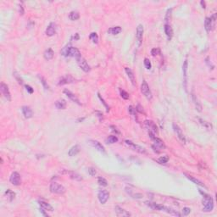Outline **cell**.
Here are the masks:
<instances>
[{
    "label": "cell",
    "instance_id": "1",
    "mask_svg": "<svg viewBox=\"0 0 217 217\" xmlns=\"http://www.w3.org/2000/svg\"><path fill=\"white\" fill-rule=\"evenodd\" d=\"M199 193L203 195V211L204 212H210L213 210L214 209V200L212 198V197L207 193L202 192L201 190H199Z\"/></svg>",
    "mask_w": 217,
    "mask_h": 217
},
{
    "label": "cell",
    "instance_id": "2",
    "mask_svg": "<svg viewBox=\"0 0 217 217\" xmlns=\"http://www.w3.org/2000/svg\"><path fill=\"white\" fill-rule=\"evenodd\" d=\"M61 54L63 56H65V57H74L75 59L79 58L81 56L80 51L77 49L76 48H74V47H71V46H66L65 48L62 49L61 51Z\"/></svg>",
    "mask_w": 217,
    "mask_h": 217
},
{
    "label": "cell",
    "instance_id": "3",
    "mask_svg": "<svg viewBox=\"0 0 217 217\" xmlns=\"http://www.w3.org/2000/svg\"><path fill=\"white\" fill-rule=\"evenodd\" d=\"M49 190L52 193H54V194H59V195H61V194H64L65 193L66 189L65 188L61 185V184H59L57 182H52L49 186Z\"/></svg>",
    "mask_w": 217,
    "mask_h": 217
},
{
    "label": "cell",
    "instance_id": "4",
    "mask_svg": "<svg viewBox=\"0 0 217 217\" xmlns=\"http://www.w3.org/2000/svg\"><path fill=\"white\" fill-rule=\"evenodd\" d=\"M216 14H214L211 17H206L205 21H204V26L206 31H211L216 25Z\"/></svg>",
    "mask_w": 217,
    "mask_h": 217
},
{
    "label": "cell",
    "instance_id": "5",
    "mask_svg": "<svg viewBox=\"0 0 217 217\" xmlns=\"http://www.w3.org/2000/svg\"><path fill=\"white\" fill-rule=\"evenodd\" d=\"M76 62H77V65H79V67L85 72H89L91 71V67L90 65H88V63L87 62V60L82 57H79L76 59Z\"/></svg>",
    "mask_w": 217,
    "mask_h": 217
},
{
    "label": "cell",
    "instance_id": "6",
    "mask_svg": "<svg viewBox=\"0 0 217 217\" xmlns=\"http://www.w3.org/2000/svg\"><path fill=\"white\" fill-rule=\"evenodd\" d=\"M141 92H142V93L144 95V97L147 99H148V100L152 99L153 95H152L151 90L149 88V86L148 85V83H147L146 81H143V82L141 84Z\"/></svg>",
    "mask_w": 217,
    "mask_h": 217
},
{
    "label": "cell",
    "instance_id": "7",
    "mask_svg": "<svg viewBox=\"0 0 217 217\" xmlns=\"http://www.w3.org/2000/svg\"><path fill=\"white\" fill-rule=\"evenodd\" d=\"M144 31V25H138V27H137V31H136V39H137V43H138V46H140L142 44Z\"/></svg>",
    "mask_w": 217,
    "mask_h": 217
},
{
    "label": "cell",
    "instance_id": "8",
    "mask_svg": "<svg viewBox=\"0 0 217 217\" xmlns=\"http://www.w3.org/2000/svg\"><path fill=\"white\" fill-rule=\"evenodd\" d=\"M9 182L14 185V186H20L21 184V175L15 171L11 174L10 177H9Z\"/></svg>",
    "mask_w": 217,
    "mask_h": 217
},
{
    "label": "cell",
    "instance_id": "9",
    "mask_svg": "<svg viewBox=\"0 0 217 217\" xmlns=\"http://www.w3.org/2000/svg\"><path fill=\"white\" fill-rule=\"evenodd\" d=\"M0 90H1L2 94L8 101H11V94H10V92H9V87L7 84H5L4 82H1Z\"/></svg>",
    "mask_w": 217,
    "mask_h": 217
},
{
    "label": "cell",
    "instance_id": "10",
    "mask_svg": "<svg viewBox=\"0 0 217 217\" xmlns=\"http://www.w3.org/2000/svg\"><path fill=\"white\" fill-rule=\"evenodd\" d=\"M173 129H174V131H175V132H176L177 138H179V140H180L182 144H186V138H185V136H184V134H183L182 129L180 128V126H179L178 125H176V124L174 123V124H173Z\"/></svg>",
    "mask_w": 217,
    "mask_h": 217
},
{
    "label": "cell",
    "instance_id": "11",
    "mask_svg": "<svg viewBox=\"0 0 217 217\" xmlns=\"http://www.w3.org/2000/svg\"><path fill=\"white\" fill-rule=\"evenodd\" d=\"M144 124L145 126H146V127L148 129V131H149L150 132L154 133V135H158V133H159L158 127H157L156 124H155L154 121L147 120V121H144Z\"/></svg>",
    "mask_w": 217,
    "mask_h": 217
},
{
    "label": "cell",
    "instance_id": "12",
    "mask_svg": "<svg viewBox=\"0 0 217 217\" xmlns=\"http://www.w3.org/2000/svg\"><path fill=\"white\" fill-rule=\"evenodd\" d=\"M110 198V193L107 190H100L97 193V198L100 204H104Z\"/></svg>",
    "mask_w": 217,
    "mask_h": 217
},
{
    "label": "cell",
    "instance_id": "13",
    "mask_svg": "<svg viewBox=\"0 0 217 217\" xmlns=\"http://www.w3.org/2000/svg\"><path fill=\"white\" fill-rule=\"evenodd\" d=\"M125 143H126V144L127 145L128 147H130L132 149H133V150H135V151H137V152H138L140 154H145L146 153V150H145L144 148H143V147L139 146V145L136 144H134V143H132V142H131L129 140H126Z\"/></svg>",
    "mask_w": 217,
    "mask_h": 217
},
{
    "label": "cell",
    "instance_id": "14",
    "mask_svg": "<svg viewBox=\"0 0 217 217\" xmlns=\"http://www.w3.org/2000/svg\"><path fill=\"white\" fill-rule=\"evenodd\" d=\"M74 81H75V79L71 75H65L59 79L58 84H59V86H63V85L72 83Z\"/></svg>",
    "mask_w": 217,
    "mask_h": 217
},
{
    "label": "cell",
    "instance_id": "15",
    "mask_svg": "<svg viewBox=\"0 0 217 217\" xmlns=\"http://www.w3.org/2000/svg\"><path fill=\"white\" fill-rule=\"evenodd\" d=\"M89 144L92 145L95 149H97V151H99L100 153H102V154H106V151H105L104 147L99 142H97L96 140H90V141H89Z\"/></svg>",
    "mask_w": 217,
    "mask_h": 217
},
{
    "label": "cell",
    "instance_id": "16",
    "mask_svg": "<svg viewBox=\"0 0 217 217\" xmlns=\"http://www.w3.org/2000/svg\"><path fill=\"white\" fill-rule=\"evenodd\" d=\"M64 93L66 95V96L68 97L71 101H73L74 103H77L78 105H81V103L80 102V100L78 99V97L75 96L73 93H71L70 90H68V89H65L64 90Z\"/></svg>",
    "mask_w": 217,
    "mask_h": 217
},
{
    "label": "cell",
    "instance_id": "17",
    "mask_svg": "<svg viewBox=\"0 0 217 217\" xmlns=\"http://www.w3.org/2000/svg\"><path fill=\"white\" fill-rule=\"evenodd\" d=\"M45 32H46V35L48 37H53L56 33V24L53 22H51L48 25Z\"/></svg>",
    "mask_w": 217,
    "mask_h": 217
},
{
    "label": "cell",
    "instance_id": "18",
    "mask_svg": "<svg viewBox=\"0 0 217 217\" xmlns=\"http://www.w3.org/2000/svg\"><path fill=\"white\" fill-rule=\"evenodd\" d=\"M125 71H126V75H127L129 80L131 81L132 84L133 86H136V78H135V75H134L133 71H132V69H130V68H128V67H126V68H125Z\"/></svg>",
    "mask_w": 217,
    "mask_h": 217
},
{
    "label": "cell",
    "instance_id": "19",
    "mask_svg": "<svg viewBox=\"0 0 217 217\" xmlns=\"http://www.w3.org/2000/svg\"><path fill=\"white\" fill-rule=\"evenodd\" d=\"M115 210H116V213L117 214V216H132L131 213L125 210L124 209H122L120 206H116Z\"/></svg>",
    "mask_w": 217,
    "mask_h": 217
},
{
    "label": "cell",
    "instance_id": "20",
    "mask_svg": "<svg viewBox=\"0 0 217 217\" xmlns=\"http://www.w3.org/2000/svg\"><path fill=\"white\" fill-rule=\"evenodd\" d=\"M164 29H165V33H166V35L168 40L170 41V40L172 38V37H173V30H172V27H171V25L170 24L166 23Z\"/></svg>",
    "mask_w": 217,
    "mask_h": 217
},
{
    "label": "cell",
    "instance_id": "21",
    "mask_svg": "<svg viewBox=\"0 0 217 217\" xmlns=\"http://www.w3.org/2000/svg\"><path fill=\"white\" fill-rule=\"evenodd\" d=\"M21 110H22V113H23L24 116L26 119H30V118L32 117L33 112H32V110H31V109L30 107H28V106H23Z\"/></svg>",
    "mask_w": 217,
    "mask_h": 217
},
{
    "label": "cell",
    "instance_id": "22",
    "mask_svg": "<svg viewBox=\"0 0 217 217\" xmlns=\"http://www.w3.org/2000/svg\"><path fill=\"white\" fill-rule=\"evenodd\" d=\"M66 174L70 176V178L71 179H72L74 181H77V182H80V181H81L82 180V177L78 174V173H76V172H75V171H71V170H68V171H66Z\"/></svg>",
    "mask_w": 217,
    "mask_h": 217
},
{
    "label": "cell",
    "instance_id": "23",
    "mask_svg": "<svg viewBox=\"0 0 217 217\" xmlns=\"http://www.w3.org/2000/svg\"><path fill=\"white\" fill-rule=\"evenodd\" d=\"M185 176H187V178L188 179H189L191 182H193V183H195L196 185H198V186H199V187H202V188H206V186L200 181V180H198V179H197V178H195L194 176H190V175H187V174H185Z\"/></svg>",
    "mask_w": 217,
    "mask_h": 217
},
{
    "label": "cell",
    "instance_id": "24",
    "mask_svg": "<svg viewBox=\"0 0 217 217\" xmlns=\"http://www.w3.org/2000/svg\"><path fill=\"white\" fill-rule=\"evenodd\" d=\"M192 100H193V103H194V105H195L196 110H197L198 112H201V111H202V104H201V103L199 102V100L198 99L197 96H196L193 93H192Z\"/></svg>",
    "mask_w": 217,
    "mask_h": 217
},
{
    "label": "cell",
    "instance_id": "25",
    "mask_svg": "<svg viewBox=\"0 0 217 217\" xmlns=\"http://www.w3.org/2000/svg\"><path fill=\"white\" fill-rule=\"evenodd\" d=\"M80 150H81L80 146H79V145H75V146L71 147V149L69 150V152H68V155H69L70 157L75 156V155H77V154H79Z\"/></svg>",
    "mask_w": 217,
    "mask_h": 217
},
{
    "label": "cell",
    "instance_id": "26",
    "mask_svg": "<svg viewBox=\"0 0 217 217\" xmlns=\"http://www.w3.org/2000/svg\"><path fill=\"white\" fill-rule=\"evenodd\" d=\"M188 62L187 59H185L183 65H182V71H183V76H184V83H185V88L187 89V76H188Z\"/></svg>",
    "mask_w": 217,
    "mask_h": 217
},
{
    "label": "cell",
    "instance_id": "27",
    "mask_svg": "<svg viewBox=\"0 0 217 217\" xmlns=\"http://www.w3.org/2000/svg\"><path fill=\"white\" fill-rule=\"evenodd\" d=\"M39 203V205H40V207L42 208V209H43V210H47V211H53V206L52 205H50L47 202H45V201H43V200H41V201H39L38 202Z\"/></svg>",
    "mask_w": 217,
    "mask_h": 217
},
{
    "label": "cell",
    "instance_id": "28",
    "mask_svg": "<svg viewBox=\"0 0 217 217\" xmlns=\"http://www.w3.org/2000/svg\"><path fill=\"white\" fill-rule=\"evenodd\" d=\"M55 107L59 110H65L66 108V102L65 99H59L55 102Z\"/></svg>",
    "mask_w": 217,
    "mask_h": 217
},
{
    "label": "cell",
    "instance_id": "29",
    "mask_svg": "<svg viewBox=\"0 0 217 217\" xmlns=\"http://www.w3.org/2000/svg\"><path fill=\"white\" fill-rule=\"evenodd\" d=\"M122 29H121V26H114V27H111L108 30V33L110 34V35H117L119 33H121Z\"/></svg>",
    "mask_w": 217,
    "mask_h": 217
},
{
    "label": "cell",
    "instance_id": "30",
    "mask_svg": "<svg viewBox=\"0 0 217 217\" xmlns=\"http://www.w3.org/2000/svg\"><path fill=\"white\" fill-rule=\"evenodd\" d=\"M43 56H44L45 59H47V60L52 59L54 56V53H53V49L52 48H48L47 50H45V52L43 53Z\"/></svg>",
    "mask_w": 217,
    "mask_h": 217
},
{
    "label": "cell",
    "instance_id": "31",
    "mask_svg": "<svg viewBox=\"0 0 217 217\" xmlns=\"http://www.w3.org/2000/svg\"><path fill=\"white\" fill-rule=\"evenodd\" d=\"M198 121H199V123H200L204 127H205L206 129H208V130H212V129H213V126H212V125H211L210 122H208V121H204V120H202V119H200V118H198Z\"/></svg>",
    "mask_w": 217,
    "mask_h": 217
},
{
    "label": "cell",
    "instance_id": "32",
    "mask_svg": "<svg viewBox=\"0 0 217 217\" xmlns=\"http://www.w3.org/2000/svg\"><path fill=\"white\" fill-rule=\"evenodd\" d=\"M116 142H118V138L116 136H114V135L108 137L107 139H106V143L108 144H115Z\"/></svg>",
    "mask_w": 217,
    "mask_h": 217
},
{
    "label": "cell",
    "instance_id": "33",
    "mask_svg": "<svg viewBox=\"0 0 217 217\" xmlns=\"http://www.w3.org/2000/svg\"><path fill=\"white\" fill-rule=\"evenodd\" d=\"M69 18L71 21H77L80 18V14L77 11H71L69 15Z\"/></svg>",
    "mask_w": 217,
    "mask_h": 217
},
{
    "label": "cell",
    "instance_id": "34",
    "mask_svg": "<svg viewBox=\"0 0 217 217\" xmlns=\"http://www.w3.org/2000/svg\"><path fill=\"white\" fill-rule=\"evenodd\" d=\"M5 195L7 196V198H9V201L14 200L15 198V193H14V192H13L12 190H10V189L7 190V191L5 192Z\"/></svg>",
    "mask_w": 217,
    "mask_h": 217
},
{
    "label": "cell",
    "instance_id": "35",
    "mask_svg": "<svg viewBox=\"0 0 217 217\" xmlns=\"http://www.w3.org/2000/svg\"><path fill=\"white\" fill-rule=\"evenodd\" d=\"M97 183H98L100 186H102V187H107V186H108V182H107V180H106L104 177H103V176H99V177L97 178Z\"/></svg>",
    "mask_w": 217,
    "mask_h": 217
},
{
    "label": "cell",
    "instance_id": "36",
    "mask_svg": "<svg viewBox=\"0 0 217 217\" xmlns=\"http://www.w3.org/2000/svg\"><path fill=\"white\" fill-rule=\"evenodd\" d=\"M89 39L95 44L98 43V36H97L96 32H92L89 36Z\"/></svg>",
    "mask_w": 217,
    "mask_h": 217
},
{
    "label": "cell",
    "instance_id": "37",
    "mask_svg": "<svg viewBox=\"0 0 217 217\" xmlns=\"http://www.w3.org/2000/svg\"><path fill=\"white\" fill-rule=\"evenodd\" d=\"M13 75H14V76L15 77V79H16V81H18V83H19L20 85H23V80H22L21 75H19L16 71H14Z\"/></svg>",
    "mask_w": 217,
    "mask_h": 217
},
{
    "label": "cell",
    "instance_id": "38",
    "mask_svg": "<svg viewBox=\"0 0 217 217\" xmlns=\"http://www.w3.org/2000/svg\"><path fill=\"white\" fill-rule=\"evenodd\" d=\"M158 161H159V163H160V164H166V163L169 161V157H168L167 155L161 156L160 158H159Z\"/></svg>",
    "mask_w": 217,
    "mask_h": 217
},
{
    "label": "cell",
    "instance_id": "39",
    "mask_svg": "<svg viewBox=\"0 0 217 217\" xmlns=\"http://www.w3.org/2000/svg\"><path fill=\"white\" fill-rule=\"evenodd\" d=\"M120 94H121V97H122L123 99H125V100H127V99H129V97H130L129 93H128L127 92H126L125 90H122V89H120Z\"/></svg>",
    "mask_w": 217,
    "mask_h": 217
},
{
    "label": "cell",
    "instance_id": "40",
    "mask_svg": "<svg viewBox=\"0 0 217 217\" xmlns=\"http://www.w3.org/2000/svg\"><path fill=\"white\" fill-rule=\"evenodd\" d=\"M38 78L40 79V81H41V83L43 84V87L47 90V89H48L49 88V87H48V83H47V81H46V80L42 76V75H38Z\"/></svg>",
    "mask_w": 217,
    "mask_h": 217
},
{
    "label": "cell",
    "instance_id": "41",
    "mask_svg": "<svg viewBox=\"0 0 217 217\" xmlns=\"http://www.w3.org/2000/svg\"><path fill=\"white\" fill-rule=\"evenodd\" d=\"M144 66L147 70H150L152 68V64H151L150 60L148 58H145L144 59Z\"/></svg>",
    "mask_w": 217,
    "mask_h": 217
},
{
    "label": "cell",
    "instance_id": "42",
    "mask_svg": "<svg viewBox=\"0 0 217 217\" xmlns=\"http://www.w3.org/2000/svg\"><path fill=\"white\" fill-rule=\"evenodd\" d=\"M128 111H129V113L132 116H135L137 118V110L136 109H134L132 106H129L128 107Z\"/></svg>",
    "mask_w": 217,
    "mask_h": 217
},
{
    "label": "cell",
    "instance_id": "43",
    "mask_svg": "<svg viewBox=\"0 0 217 217\" xmlns=\"http://www.w3.org/2000/svg\"><path fill=\"white\" fill-rule=\"evenodd\" d=\"M151 54H152V56H156V55H159V54H160V49L159 48H153L152 50H151Z\"/></svg>",
    "mask_w": 217,
    "mask_h": 217
},
{
    "label": "cell",
    "instance_id": "44",
    "mask_svg": "<svg viewBox=\"0 0 217 217\" xmlns=\"http://www.w3.org/2000/svg\"><path fill=\"white\" fill-rule=\"evenodd\" d=\"M190 212H191V209H190V208L184 207V208H183V210H182V215H183L184 216H188V215L190 214Z\"/></svg>",
    "mask_w": 217,
    "mask_h": 217
},
{
    "label": "cell",
    "instance_id": "45",
    "mask_svg": "<svg viewBox=\"0 0 217 217\" xmlns=\"http://www.w3.org/2000/svg\"><path fill=\"white\" fill-rule=\"evenodd\" d=\"M87 171H88V174H89L90 176H95L97 174V170L94 169V168H93V167L88 168V169H87Z\"/></svg>",
    "mask_w": 217,
    "mask_h": 217
},
{
    "label": "cell",
    "instance_id": "46",
    "mask_svg": "<svg viewBox=\"0 0 217 217\" xmlns=\"http://www.w3.org/2000/svg\"><path fill=\"white\" fill-rule=\"evenodd\" d=\"M19 13H20V15H23L25 13V10H24V7H23V3H19Z\"/></svg>",
    "mask_w": 217,
    "mask_h": 217
},
{
    "label": "cell",
    "instance_id": "47",
    "mask_svg": "<svg viewBox=\"0 0 217 217\" xmlns=\"http://www.w3.org/2000/svg\"><path fill=\"white\" fill-rule=\"evenodd\" d=\"M97 96H98V97H99V99L101 100V102H102V103H103V105L105 106V108H106V110H107V111H109V110H110V107L108 106V104H107V103H106L104 102V100L103 99V97H101V95H100L99 93H97Z\"/></svg>",
    "mask_w": 217,
    "mask_h": 217
},
{
    "label": "cell",
    "instance_id": "48",
    "mask_svg": "<svg viewBox=\"0 0 217 217\" xmlns=\"http://www.w3.org/2000/svg\"><path fill=\"white\" fill-rule=\"evenodd\" d=\"M171 11H172V9H169L167 10V13H166V23L169 21V20L170 19V15H171Z\"/></svg>",
    "mask_w": 217,
    "mask_h": 217
},
{
    "label": "cell",
    "instance_id": "49",
    "mask_svg": "<svg viewBox=\"0 0 217 217\" xmlns=\"http://www.w3.org/2000/svg\"><path fill=\"white\" fill-rule=\"evenodd\" d=\"M25 89H26V91H27L30 94L33 93V92H34L33 88H32L31 86H29V85H25Z\"/></svg>",
    "mask_w": 217,
    "mask_h": 217
},
{
    "label": "cell",
    "instance_id": "50",
    "mask_svg": "<svg viewBox=\"0 0 217 217\" xmlns=\"http://www.w3.org/2000/svg\"><path fill=\"white\" fill-rule=\"evenodd\" d=\"M137 111H139L140 113H144V108H142L141 107V105H138V107H137Z\"/></svg>",
    "mask_w": 217,
    "mask_h": 217
},
{
    "label": "cell",
    "instance_id": "51",
    "mask_svg": "<svg viewBox=\"0 0 217 217\" xmlns=\"http://www.w3.org/2000/svg\"><path fill=\"white\" fill-rule=\"evenodd\" d=\"M40 211L43 213V216H48V214H46V213H45V210H43V209L40 208Z\"/></svg>",
    "mask_w": 217,
    "mask_h": 217
},
{
    "label": "cell",
    "instance_id": "52",
    "mask_svg": "<svg viewBox=\"0 0 217 217\" xmlns=\"http://www.w3.org/2000/svg\"><path fill=\"white\" fill-rule=\"evenodd\" d=\"M200 4L202 5V7H203L204 9H206V5H205V2H204V1H201V2H200Z\"/></svg>",
    "mask_w": 217,
    "mask_h": 217
}]
</instances>
